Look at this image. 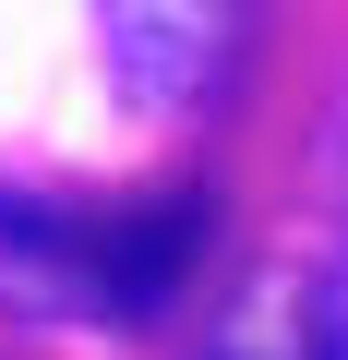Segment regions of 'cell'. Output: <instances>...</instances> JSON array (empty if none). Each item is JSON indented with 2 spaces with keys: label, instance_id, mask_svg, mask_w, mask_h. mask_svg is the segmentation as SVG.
<instances>
[{
  "label": "cell",
  "instance_id": "1",
  "mask_svg": "<svg viewBox=\"0 0 348 360\" xmlns=\"http://www.w3.org/2000/svg\"><path fill=\"white\" fill-rule=\"evenodd\" d=\"M205 229H217V193H205V180H168V193L96 217V312H108V324L168 312L181 276L205 264Z\"/></svg>",
  "mask_w": 348,
  "mask_h": 360
},
{
  "label": "cell",
  "instance_id": "2",
  "mask_svg": "<svg viewBox=\"0 0 348 360\" xmlns=\"http://www.w3.org/2000/svg\"><path fill=\"white\" fill-rule=\"evenodd\" d=\"M96 49H108L120 96H144V108H205V96L240 84L252 13H108Z\"/></svg>",
  "mask_w": 348,
  "mask_h": 360
},
{
  "label": "cell",
  "instance_id": "3",
  "mask_svg": "<svg viewBox=\"0 0 348 360\" xmlns=\"http://www.w3.org/2000/svg\"><path fill=\"white\" fill-rule=\"evenodd\" d=\"M312 360H348V276L312 288Z\"/></svg>",
  "mask_w": 348,
  "mask_h": 360
}]
</instances>
